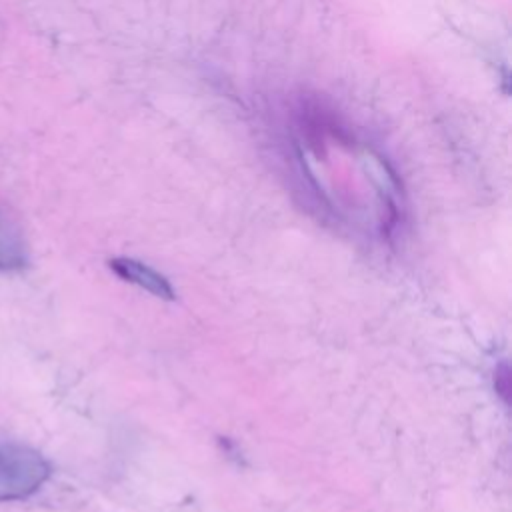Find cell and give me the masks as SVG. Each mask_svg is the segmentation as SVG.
<instances>
[{"label": "cell", "mask_w": 512, "mask_h": 512, "mask_svg": "<svg viewBox=\"0 0 512 512\" xmlns=\"http://www.w3.org/2000/svg\"><path fill=\"white\" fill-rule=\"evenodd\" d=\"M28 264V244L16 220L0 206V272H18Z\"/></svg>", "instance_id": "3"}, {"label": "cell", "mask_w": 512, "mask_h": 512, "mask_svg": "<svg viewBox=\"0 0 512 512\" xmlns=\"http://www.w3.org/2000/svg\"><path fill=\"white\" fill-rule=\"evenodd\" d=\"M110 270L120 276L122 280L136 284L138 288L164 298V300H174V288L168 282V278L160 272H156L154 268H150L148 264L136 260V258H126V256H118L108 260Z\"/></svg>", "instance_id": "2"}, {"label": "cell", "mask_w": 512, "mask_h": 512, "mask_svg": "<svg viewBox=\"0 0 512 512\" xmlns=\"http://www.w3.org/2000/svg\"><path fill=\"white\" fill-rule=\"evenodd\" d=\"M50 474V462L36 448L0 440V504L36 494Z\"/></svg>", "instance_id": "1"}]
</instances>
